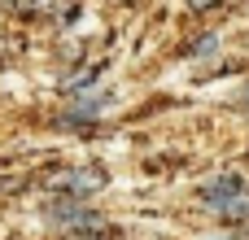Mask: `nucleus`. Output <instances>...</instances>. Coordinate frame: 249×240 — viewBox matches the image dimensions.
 Instances as JSON below:
<instances>
[{"mask_svg": "<svg viewBox=\"0 0 249 240\" xmlns=\"http://www.w3.org/2000/svg\"><path fill=\"white\" fill-rule=\"evenodd\" d=\"M245 192H249V184L241 179V175H223V179H214V184L201 188V197H206L210 206H223V210H228L232 201H241Z\"/></svg>", "mask_w": 249, "mask_h": 240, "instance_id": "obj_1", "label": "nucleus"}, {"mask_svg": "<svg viewBox=\"0 0 249 240\" xmlns=\"http://www.w3.org/2000/svg\"><path fill=\"white\" fill-rule=\"evenodd\" d=\"M105 184V171L101 166H83V171H70L66 179H61V192H70V197H88V192H96Z\"/></svg>", "mask_w": 249, "mask_h": 240, "instance_id": "obj_2", "label": "nucleus"}, {"mask_svg": "<svg viewBox=\"0 0 249 240\" xmlns=\"http://www.w3.org/2000/svg\"><path fill=\"white\" fill-rule=\"evenodd\" d=\"M53 219L61 227H79V232H101V223H92L96 214L83 210V206H53Z\"/></svg>", "mask_w": 249, "mask_h": 240, "instance_id": "obj_3", "label": "nucleus"}, {"mask_svg": "<svg viewBox=\"0 0 249 240\" xmlns=\"http://www.w3.org/2000/svg\"><path fill=\"white\" fill-rule=\"evenodd\" d=\"M96 109H105V96H96V101H88V105L70 109V114L61 118V127H83V122H92V118H96Z\"/></svg>", "mask_w": 249, "mask_h": 240, "instance_id": "obj_4", "label": "nucleus"}, {"mask_svg": "<svg viewBox=\"0 0 249 240\" xmlns=\"http://www.w3.org/2000/svg\"><path fill=\"white\" fill-rule=\"evenodd\" d=\"M214 48H219V39H214V35H201L188 52H193V57H214Z\"/></svg>", "mask_w": 249, "mask_h": 240, "instance_id": "obj_5", "label": "nucleus"}, {"mask_svg": "<svg viewBox=\"0 0 249 240\" xmlns=\"http://www.w3.org/2000/svg\"><path fill=\"white\" fill-rule=\"evenodd\" d=\"M228 214H232V219H249V206H245V201H232Z\"/></svg>", "mask_w": 249, "mask_h": 240, "instance_id": "obj_6", "label": "nucleus"}, {"mask_svg": "<svg viewBox=\"0 0 249 240\" xmlns=\"http://www.w3.org/2000/svg\"><path fill=\"white\" fill-rule=\"evenodd\" d=\"M214 0H188V9H210Z\"/></svg>", "mask_w": 249, "mask_h": 240, "instance_id": "obj_7", "label": "nucleus"}]
</instances>
